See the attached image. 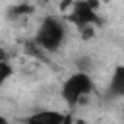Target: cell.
I'll list each match as a JSON object with an SVG mask.
<instances>
[{
  "mask_svg": "<svg viewBox=\"0 0 124 124\" xmlns=\"http://www.w3.org/2000/svg\"><path fill=\"white\" fill-rule=\"evenodd\" d=\"M101 2H110V0H101Z\"/></svg>",
  "mask_w": 124,
  "mask_h": 124,
  "instance_id": "obj_7",
  "label": "cell"
},
{
  "mask_svg": "<svg viewBox=\"0 0 124 124\" xmlns=\"http://www.w3.org/2000/svg\"><path fill=\"white\" fill-rule=\"evenodd\" d=\"M93 91V79L87 72H74L72 76L66 78V81L62 83L60 95L64 99V103L68 107H76L83 97H87Z\"/></svg>",
  "mask_w": 124,
  "mask_h": 124,
  "instance_id": "obj_2",
  "label": "cell"
},
{
  "mask_svg": "<svg viewBox=\"0 0 124 124\" xmlns=\"http://www.w3.org/2000/svg\"><path fill=\"white\" fill-rule=\"evenodd\" d=\"M10 74H12L10 64H8L6 60H2V62H0V81H6V79L10 78Z\"/></svg>",
  "mask_w": 124,
  "mask_h": 124,
  "instance_id": "obj_6",
  "label": "cell"
},
{
  "mask_svg": "<svg viewBox=\"0 0 124 124\" xmlns=\"http://www.w3.org/2000/svg\"><path fill=\"white\" fill-rule=\"evenodd\" d=\"M68 19L72 23H76L81 31L87 29V27H95L99 23V17H97V12H95V2H91V0H76L72 4Z\"/></svg>",
  "mask_w": 124,
  "mask_h": 124,
  "instance_id": "obj_3",
  "label": "cell"
},
{
  "mask_svg": "<svg viewBox=\"0 0 124 124\" xmlns=\"http://www.w3.org/2000/svg\"><path fill=\"white\" fill-rule=\"evenodd\" d=\"M107 95L112 99H124V64H118L112 70V76L107 85Z\"/></svg>",
  "mask_w": 124,
  "mask_h": 124,
  "instance_id": "obj_5",
  "label": "cell"
},
{
  "mask_svg": "<svg viewBox=\"0 0 124 124\" xmlns=\"http://www.w3.org/2000/svg\"><path fill=\"white\" fill-rule=\"evenodd\" d=\"M74 122H76V120H74Z\"/></svg>",
  "mask_w": 124,
  "mask_h": 124,
  "instance_id": "obj_8",
  "label": "cell"
},
{
  "mask_svg": "<svg viewBox=\"0 0 124 124\" xmlns=\"http://www.w3.org/2000/svg\"><path fill=\"white\" fill-rule=\"evenodd\" d=\"M66 116L68 114H64L60 110H48V108H45V110H37V112L29 114L23 120V124H64Z\"/></svg>",
  "mask_w": 124,
  "mask_h": 124,
  "instance_id": "obj_4",
  "label": "cell"
},
{
  "mask_svg": "<svg viewBox=\"0 0 124 124\" xmlns=\"http://www.w3.org/2000/svg\"><path fill=\"white\" fill-rule=\"evenodd\" d=\"M66 39V27L62 25L60 19L56 17H45L35 33V43L41 46V50H46V52H54L62 46Z\"/></svg>",
  "mask_w": 124,
  "mask_h": 124,
  "instance_id": "obj_1",
  "label": "cell"
}]
</instances>
